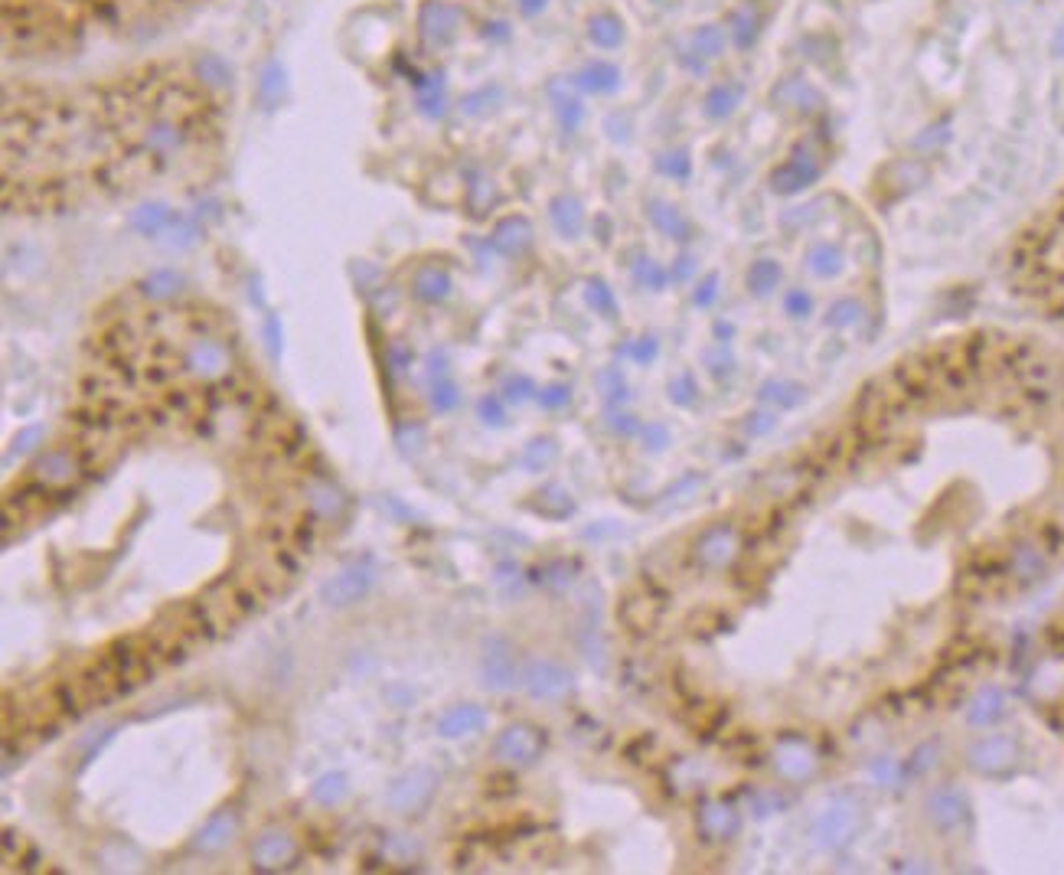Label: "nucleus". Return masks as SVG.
Here are the masks:
<instances>
[{
	"label": "nucleus",
	"instance_id": "20e7f679",
	"mask_svg": "<svg viewBox=\"0 0 1064 875\" xmlns=\"http://www.w3.org/2000/svg\"><path fill=\"white\" fill-rule=\"evenodd\" d=\"M249 856L258 872H281V869H291L301 859V843L291 830L268 827L252 840Z\"/></svg>",
	"mask_w": 1064,
	"mask_h": 875
},
{
	"label": "nucleus",
	"instance_id": "7ed1b4c3",
	"mask_svg": "<svg viewBox=\"0 0 1064 875\" xmlns=\"http://www.w3.org/2000/svg\"><path fill=\"white\" fill-rule=\"evenodd\" d=\"M542 748H546V735L536 725L513 722L493 742V758L500 764H513V768H529V764H536L542 758Z\"/></svg>",
	"mask_w": 1064,
	"mask_h": 875
},
{
	"label": "nucleus",
	"instance_id": "9b49d317",
	"mask_svg": "<svg viewBox=\"0 0 1064 875\" xmlns=\"http://www.w3.org/2000/svg\"><path fill=\"white\" fill-rule=\"evenodd\" d=\"M480 676H484L487 689H510L516 683V657L503 640H493L487 647L484 660H480Z\"/></svg>",
	"mask_w": 1064,
	"mask_h": 875
},
{
	"label": "nucleus",
	"instance_id": "8fccbe9b",
	"mask_svg": "<svg viewBox=\"0 0 1064 875\" xmlns=\"http://www.w3.org/2000/svg\"><path fill=\"white\" fill-rule=\"evenodd\" d=\"M670 399H673L676 405H692V402H696V382H692L689 373L676 376V379L670 382Z\"/></svg>",
	"mask_w": 1064,
	"mask_h": 875
},
{
	"label": "nucleus",
	"instance_id": "c85d7f7f",
	"mask_svg": "<svg viewBox=\"0 0 1064 875\" xmlns=\"http://www.w3.org/2000/svg\"><path fill=\"white\" fill-rule=\"evenodd\" d=\"M549 95H552V108H555V115H559L562 128H565V131H575V128L581 125V115H585V108H581V98H578L575 92H568L565 82H552Z\"/></svg>",
	"mask_w": 1064,
	"mask_h": 875
},
{
	"label": "nucleus",
	"instance_id": "052dcab7",
	"mask_svg": "<svg viewBox=\"0 0 1064 875\" xmlns=\"http://www.w3.org/2000/svg\"><path fill=\"white\" fill-rule=\"evenodd\" d=\"M611 425H614L617 431H621V435H634V431H637V422H634V418H630V415H614V418H611Z\"/></svg>",
	"mask_w": 1064,
	"mask_h": 875
},
{
	"label": "nucleus",
	"instance_id": "4c0bfd02",
	"mask_svg": "<svg viewBox=\"0 0 1064 875\" xmlns=\"http://www.w3.org/2000/svg\"><path fill=\"white\" fill-rule=\"evenodd\" d=\"M999 716H1002V696L996 693V689H986V693L976 696L973 709H970V722L973 725H989Z\"/></svg>",
	"mask_w": 1064,
	"mask_h": 875
},
{
	"label": "nucleus",
	"instance_id": "6e6552de",
	"mask_svg": "<svg viewBox=\"0 0 1064 875\" xmlns=\"http://www.w3.org/2000/svg\"><path fill=\"white\" fill-rule=\"evenodd\" d=\"M418 27H422V40L428 46H448L457 30H461V10H457L454 4H448V0H428V4L422 7V20H418Z\"/></svg>",
	"mask_w": 1064,
	"mask_h": 875
},
{
	"label": "nucleus",
	"instance_id": "de8ad7c7",
	"mask_svg": "<svg viewBox=\"0 0 1064 875\" xmlns=\"http://www.w3.org/2000/svg\"><path fill=\"white\" fill-rule=\"evenodd\" d=\"M598 386H601L604 399H608V402H617V399L627 396V382H624L621 373H617V369H604V373L598 376Z\"/></svg>",
	"mask_w": 1064,
	"mask_h": 875
},
{
	"label": "nucleus",
	"instance_id": "a878e982",
	"mask_svg": "<svg viewBox=\"0 0 1064 875\" xmlns=\"http://www.w3.org/2000/svg\"><path fill=\"white\" fill-rule=\"evenodd\" d=\"M588 36L598 49H617L624 43V23L611 10H601L588 20Z\"/></svg>",
	"mask_w": 1064,
	"mask_h": 875
},
{
	"label": "nucleus",
	"instance_id": "49530a36",
	"mask_svg": "<svg viewBox=\"0 0 1064 875\" xmlns=\"http://www.w3.org/2000/svg\"><path fill=\"white\" fill-rule=\"evenodd\" d=\"M477 415H480V422L490 425V428H500V425H506L503 402H500L497 396H484V399H480V402H477Z\"/></svg>",
	"mask_w": 1064,
	"mask_h": 875
},
{
	"label": "nucleus",
	"instance_id": "473e14b6",
	"mask_svg": "<svg viewBox=\"0 0 1064 875\" xmlns=\"http://www.w3.org/2000/svg\"><path fill=\"white\" fill-rule=\"evenodd\" d=\"M774 98L787 108H813L810 102H823V98L816 95V89H810L803 79H784L774 89Z\"/></svg>",
	"mask_w": 1064,
	"mask_h": 875
},
{
	"label": "nucleus",
	"instance_id": "f257e3e1",
	"mask_svg": "<svg viewBox=\"0 0 1064 875\" xmlns=\"http://www.w3.org/2000/svg\"><path fill=\"white\" fill-rule=\"evenodd\" d=\"M376 582H379L376 562H369V559L353 562L320 585V601H324L327 608H353L376 588Z\"/></svg>",
	"mask_w": 1064,
	"mask_h": 875
},
{
	"label": "nucleus",
	"instance_id": "58836bf2",
	"mask_svg": "<svg viewBox=\"0 0 1064 875\" xmlns=\"http://www.w3.org/2000/svg\"><path fill=\"white\" fill-rule=\"evenodd\" d=\"M761 399L784 405V409H794V405L803 402V386H794V382H767L761 389Z\"/></svg>",
	"mask_w": 1064,
	"mask_h": 875
},
{
	"label": "nucleus",
	"instance_id": "6ab92c4d",
	"mask_svg": "<svg viewBox=\"0 0 1064 875\" xmlns=\"http://www.w3.org/2000/svg\"><path fill=\"white\" fill-rule=\"evenodd\" d=\"M177 216H180L177 209H170L167 203H144L131 213V226L138 229L144 239H160L170 232Z\"/></svg>",
	"mask_w": 1064,
	"mask_h": 875
},
{
	"label": "nucleus",
	"instance_id": "39448f33",
	"mask_svg": "<svg viewBox=\"0 0 1064 875\" xmlns=\"http://www.w3.org/2000/svg\"><path fill=\"white\" fill-rule=\"evenodd\" d=\"M523 686L532 699L555 702V699H565L568 693H572L575 676H572V670L555 660H532L523 670Z\"/></svg>",
	"mask_w": 1064,
	"mask_h": 875
},
{
	"label": "nucleus",
	"instance_id": "13d9d810",
	"mask_svg": "<svg viewBox=\"0 0 1064 875\" xmlns=\"http://www.w3.org/2000/svg\"><path fill=\"white\" fill-rule=\"evenodd\" d=\"M386 356H389V363H392L395 373H402L405 366H412V353H408L405 347H399V343H392V347L386 350Z\"/></svg>",
	"mask_w": 1064,
	"mask_h": 875
},
{
	"label": "nucleus",
	"instance_id": "ea45409f",
	"mask_svg": "<svg viewBox=\"0 0 1064 875\" xmlns=\"http://www.w3.org/2000/svg\"><path fill=\"white\" fill-rule=\"evenodd\" d=\"M428 399H431V405H435L438 412H451V409H457V402H461V392H457V386L451 379L441 376V379L431 382Z\"/></svg>",
	"mask_w": 1064,
	"mask_h": 875
},
{
	"label": "nucleus",
	"instance_id": "c03bdc74",
	"mask_svg": "<svg viewBox=\"0 0 1064 875\" xmlns=\"http://www.w3.org/2000/svg\"><path fill=\"white\" fill-rule=\"evenodd\" d=\"M859 314H862V307H859L856 298H839L830 307V317H826V320H830V327H849V324H856Z\"/></svg>",
	"mask_w": 1064,
	"mask_h": 875
},
{
	"label": "nucleus",
	"instance_id": "0eeeda50",
	"mask_svg": "<svg viewBox=\"0 0 1064 875\" xmlns=\"http://www.w3.org/2000/svg\"><path fill=\"white\" fill-rule=\"evenodd\" d=\"M183 366L196 379H219L229 369V350L216 337H193L190 347L183 350Z\"/></svg>",
	"mask_w": 1064,
	"mask_h": 875
},
{
	"label": "nucleus",
	"instance_id": "f03ea898",
	"mask_svg": "<svg viewBox=\"0 0 1064 875\" xmlns=\"http://www.w3.org/2000/svg\"><path fill=\"white\" fill-rule=\"evenodd\" d=\"M438 784H441V778L435 768L415 764V768H408L405 774L395 778L386 800L395 813H422L431 804V797L438 794Z\"/></svg>",
	"mask_w": 1064,
	"mask_h": 875
},
{
	"label": "nucleus",
	"instance_id": "f3484780",
	"mask_svg": "<svg viewBox=\"0 0 1064 875\" xmlns=\"http://www.w3.org/2000/svg\"><path fill=\"white\" fill-rule=\"evenodd\" d=\"M493 249L503 252V255H523L529 245H532V226L529 219L523 216H506L500 219L497 226H493Z\"/></svg>",
	"mask_w": 1064,
	"mask_h": 875
},
{
	"label": "nucleus",
	"instance_id": "9d476101",
	"mask_svg": "<svg viewBox=\"0 0 1064 875\" xmlns=\"http://www.w3.org/2000/svg\"><path fill=\"white\" fill-rule=\"evenodd\" d=\"M738 552V536L732 526H712L705 529L702 539L696 542V559L705 569H725Z\"/></svg>",
	"mask_w": 1064,
	"mask_h": 875
},
{
	"label": "nucleus",
	"instance_id": "bb28decb",
	"mask_svg": "<svg viewBox=\"0 0 1064 875\" xmlns=\"http://www.w3.org/2000/svg\"><path fill=\"white\" fill-rule=\"evenodd\" d=\"M647 213H650V223L657 226L663 236H670V239H689V219L679 213L673 203L653 200Z\"/></svg>",
	"mask_w": 1064,
	"mask_h": 875
},
{
	"label": "nucleus",
	"instance_id": "2eb2a0df",
	"mask_svg": "<svg viewBox=\"0 0 1064 875\" xmlns=\"http://www.w3.org/2000/svg\"><path fill=\"white\" fill-rule=\"evenodd\" d=\"M741 830L738 813L728 804H705L699 810V833L712 843H725Z\"/></svg>",
	"mask_w": 1064,
	"mask_h": 875
},
{
	"label": "nucleus",
	"instance_id": "1a4fd4ad",
	"mask_svg": "<svg viewBox=\"0 0 1064 875\" xmlns=\"http://www.w3.org/2000/svg\"><path fill=\"white\" fill-rule=\"evenodd\" d=\"M239 827H242V823H239V813H235L232 807L213 813V817H209L203 827L196 830L193 840H190L193 853H203V856L222 853V849H226V846L235 840V836H239Z\"/></svg>",
	"mask_w": 1064,
	"mask_h": 875
},
{
	"label": "nucleus",
	"instance_id": "aec40b11",
	"mask_svg": "<svg viewBox=\"0 0 1064 875\" xmlns=\"http://www.w3.org/2000/svg\"><path fill=\"white\" fill-rule=\"evenodd\" d=\"M549 216H552V226L559 229V236H565V239H575V236H581V229H585V209H581L575 196H555Z\"/></svg>",
	"mask_w": 1064,
	"mask_h": 875
},
{
	"label": "nucleus",
	"instance_id": "dca6fc26",
	"mask_svg": "<svg viewBox=\"0 0 1064 875\" xmlns=\"http://www.w3.org/2000/svg\"><path fill=\"white\" fill-rule=\"evenodd\" d=\"M816 177H820V164L813 160V154H794L774 174V190L777 193H800L803 187H810Z\"/></svg>",
	"mask_w": 1064,
	"mask_h": 875
},
{
	"label": "nucleus",
	"instance_id": "79ce46f5",
	"mask_svg": "<svg viewBox=\"0 0 1064 875\" xmlns=\"http://www.w3.org/2000/svg\"><path fill=\"white\" fill-rule=\"evenodd\" d=\"M40 441H43V425H27V428H23L20 435L14 438V445L7 448V464L17 461V458H23V454H30L36 445H40Z\"/></svg>",
	"mask_w": 1064,
	"mask_h": 875
},
{
	"label": "nucleus",
	"instance_id": "cd10ccee",
	"mask_svg": "<svg viewBox=\"0 0 1064 875\" xmlns=\"http://www.w3.org/2000/svg\"><path fill=\"white\" fill-rule=\"evenodd\" d=\"M183 285H187V281H183V275H177V271L157 268L141 281V294L151 301H173L183 291Z\"/></svg>",
	"mask_w": 1064,
	"mask_h": 875
},
{
	"label": "nucleus",
	"instance_id": "0e129e2a",
	"mask_svg": "<svg viewBox=\"0 0 1064 875\" xmlns=\"http://www.w3.org/2000/svg\"><path fill=\"white\" fill-rule=\"evenodd\" d=\"M679 262H683V265H676L673 275H676L679 281H683V278H689V271H692V258H679Z\"/></svg>",
	"mask_w": 1064,
	"mask_h": 875
},
{
	"label": "nucleus",
	"instance_id": "423d86ee",
	"mask_svg": "<svg viewBox=\"0 0 1064 875\" xmlns=\"http://www.w3.org/2000/svg\"><path fill=\"white\" fill-rule=\"evenodd\" d=\"M859 823H862L859 807L852 804L849 797H836L833 804H826L820 817H816V836H820L823 846L839 849V846L852 843V836L859 833Z\"/></svg>",
	"mask_w": 1064,
	"mask_h": 875
},
{
	"label": "nucleus",
	"instance_id": "ddd939ff",
	"mask_svg": "<svg viewBox=\"0 0 1064 875\" xmlns=\"http://www.w3.org/2000/svg\"><path fill=\"white\" fill-rule=\"evenodd\" d=\"M412 294L422 304H438L451 294V275L448 268L438 265V262H425L415 268L412 275Z\"/></svg>",
	"mask_w": 1064,
	"mask_h": 875
},
{
	"label": "nucleus",
	"instance_id": "4d7b16f0",
	"mask_svg": "<svg viewBox=\"0 0 1064 875\" xmlns=\"http://www.w3.org/2000/svg\"><path fill=\"white\" fill-rule=\"evenodd\" d=\"M630 353H634V360H637V363H650L653 356H657V340L643 337L640 343H634V347H630Z\"/></svg>",
	"mask_w": 1064,
	"mask_h": 875
},
{
	"label": "nucleus",
	"instance_id": "393cba45",
	"mask_svg": "<svg viewBox=\"0 0 1064 875\" xmlns=\"http://www.w3.org/2000/svg\"><path fill=\"white\" fill-rule=\"evenodd\" d=\"M578 89L585 92H595V95H608L617 89V82H621V72H617L614 63H604V59H598V63H591L578 72Z\"/></svg>",
	"mask_w": 1064,
	"mask_h": 875
},
{
	"label": "nucleus",
	"instance_id": "37998d69",
	"mask_svg": "<svg viewBox=\"0 0 1064 875\" xmlns=\"http://www.w3.org/2000/svg\"><path fill=\"white\" fill-rule=\"evenodd\" d=\"M634 278L640 281L643 288H650V291H660V288L666 285V271H663L657 262H653V258H640V262L634 265Z\"/></svg>",
	"mask_w": 1064,
	"mask_h": 875
},
{
	"label": "nucleus",
	"instance_id": "a18cd8bd",
	"mask_svg": "<svg viewBox=\"0 0 1064 875\" xmlns=\"http://www.w3.org/2000/svg\"><path fill=\"white\" fill-rule=\"evenodd\" d=\"M657 167H660V174L673 177V180H686V177H689V170H692V164H689V154H686V151H670V154H663V157L657 160Z\"/></svg>",
	"mask_w": 1064,
	"mask_h": 875
},
{
	"label": "nucleus",
	"instance_id": "864d4df0",
	"mask_svg": "<svg viewBox=\"0 0 1064 875\" xmlns=\"http://www.w3.org/2000/svg\"><path fill=\"white\" fill-rule=\"evenodd\" d=\"M539 402L546 405V409H562V405L572 402V389L562 386V382H559V386L542 389V392H539Z\"/></svg>",
	"mask_w": 1064,
	"mask_h": 875
},
{
	"label": "nucleus",
	"instance_id": "603ef678",
	"mask_svg": "<svg viewBox=\"0 0 1064 875\" xmlns=\"http://www.w3.org/2000/svg\"><path fill=\"white\" fill-rule=\"evenodd\" d=\"M640 431H643V441H647L650 451H663L666 445H670V431H666V425H660V422L643 425Z\"/></svg>",
	"mask_w": 1064,
	"mask_h": 875
},
{
	"label": "nucleus",
	"instance_id": "f8f14e48",
	"mask_svg": "<svg viewBox=\"0 0 1064 875\" xmlns=\"http://www.w3.org/2000/svg\"><path fill=\"white\" fill-rule=\"evenodd\" d=\"M484 729H487V712L480 706H474V702L451 706L438 719V735H444V738H464V735H477Z\"/></svg>",
	"mask_w": 1064,
	"mask_h": 875
},
{
	"label": "nucleus",
	"instance_id": "5fc2aeb1",
	"mask_svg": "<svg viewBox=\"0 0 1064 875\" xmlns=\"http://www.w3.org/2000/svg\"><path fill=\"white\" fill-rule=\"evenodd\" d=\"M503 392H506V399H513V402H526V399L532 396V392H536V386H532V382H529L526 376H513V379H506Z\"/></svg>",
	"mask_w": 1064,
	"mask_h": 875
},
{
	"label": "nucleus",
	"instance_id": "e2e57ef3",
	"mask_svg": "<svg viewBox=\"0 0 1064 875\" xmlns=\"http://www.w3.org/2000/svg\"><path fill=\"white\" fill-rule=\"evenodd\" d=\"M386 696L389 699H399V709H405V706H412V693H408V689H386Z\"/></svg>",
	"mask_w": 1064,
	"mask_h": 875
},
{
	"label": "nucleus",
	"instance_id": "2f4dec72",
	"mask_svg": "<svg viewBox=\"0 0 1064 875\" xmlns=\"http://www.w3.org/2000/svg\"><path fill=\"white\" fill-rule=\"evenodd\" d=\"M807 265L816 278H833L839 268H843V252L836 249V245L830 242H820L813 245V249L807 252Z\"/></svg>",
	"mask_w": 1064,
	"mask_h": 875
},
{
	"label": "nucleus",
	"instance_id": "c756f323",
	"mask_svg": "<svg viewBox=\"0 0 1064 875\" xmlns=\"http://www.w3.org/2000/svg\"><path fill=\"white\" fill-rule=\"evenodd\" d=\"M777 768H781L784 778H794V781L807 778V774L813 771V751L800 742H790L777 751Z\"/></svg>",
	"mask_w": 1064,
	"mask_h": 875
},
{
	"label": "nucleus",
	"instance_id": "7c9ffc66",
	"mask_svg": "<svg viewBox=\"0 0 1064 875\" xmlns=\"http://www.w3.org/2000/svg\"><path fill=\"white\" fill-rule=\"evenodd\" d=\"M728 33H732V43L738 49H751L754 40H758V14H754L751 7H738L732 10V17H728Z\"/></svg>",
	"mask_w": 1064,
	"mask_h": 875
},
{
	"label": "nucleus",
	"instance_id": "72a5a7b5",
	"mask_svg": "<svg viewBox=\"0 0 1064 875\" xmlns=\"http://www.w3.org/2000/svg\"><path fill=\"white\" fill-rule=\"evenodd\" d=\"M777 285H781V265L771 262V258H758L748 268V288L754 294H771Z\"/></svg>",
	"mask_w": 1064,
	"mask_h": 875
},
{
	"label": "nucleus",
	"instance_id": "4be33fe9",
	"mask_svg": "<svg viewBox=\"0 0 1064 875\" xmlns=\"http://www.w3.org/2000/svg\"><path fill=\"white\" fill-rule=\"evenodd\" d=\"M307 503H311V510L320 516V520H337V516H343V510H346V497L333 484H327V480H314V484L307 487Z\"/></svg>",
	"mask_w": 1064,
	"mask_h": 875
},
{
	"label": "nucleus",
	"instance_id": "bf43d9fd",
	"mask_svg": "<svg viewBox=\"0 0 1064 875\" xmlns=\"http://www.w3.org/2000/svg\"><path fill=\"white\" fill-rule=\"evenodd\" d=\"M513 4H516V10L523 17H536V14H542V10L549 7V0H513Z\"/></svg>",
	"mask_w": 1064,
	"mask_h": 875
},
{
	"label": "nucleus",
	"instance_id": "5701e85b",
	"mask_svg": "<svg viewBox=\"0 0 1064 875\" xmlns=\"http://www.w3.org/2000/svg\"><path fill=\"white\" fill-rule=\"evenodd\" d=\"M350 797V778L343 771H327L311 784V800L320 807H337Z\"/></svg>",
	"mask_w": 1064,
	"mask_h": 875
},
{
	"label": "nucleus",
	"instance_id": "09e8293b",
	"mask_svg": "<svg viewBox=\"0 0 1064 875\" xmlns=\"http://www.w3.org/2000/svg\"><path fill=\"white\" fill-rule=\"evenodd\" d=\"M784 311H787L790 317H807V314L813 311V298H810V294L803 291V288H790V291L784 294Z\"/></svg>",
	"mask_w": 1064,
	"mask_h": 875
},
{
	"label": "nucleus",
	"instance_id": "c9c22d12",
	"mask_svg": "<svg viewBox=\"0 0 1064 875\" xmlns=\"http://www.w3.org/2000/svg\"><path fill=\"white\" fill-rule=\"evenodd\" d=\"M927 813H931L940 827H954L957 820H963V800L957 794H950V791L934 794L931 804H927Z\"/></svg>",
	"mask_w": 1064,
	"mask_h": 875
},
{
	"label": "nucleus",
	"instance_id": "4468645a",
	"mask_svg": "<svg viewBox=\"0 0 1064 875\" xmlns=\"http://www.w3.org/2000/svg\"><path fill=\"white\" fill-rule=\"evenodd\" d=\"M33 474H36V480H40V484H46V487H66V484H72V480H76L79 461H76V454H72L69 448H56V451H49L46 458L36 461Z\"/></svg>",
	"mask_w": 1064,
	"mask_h": 875
},
{
	"label": "nucleus",
	"instance_id": "f704fd0d",
	"mask_svg": "<svg viewBox=\"0 0 1064 875\" xmlns=\"http://www.w3.org/2000/svg\"><path fill=\"white\" fill-rule=\"evenodd\" d=\"M722 49H725V30L715 27V23H705V27L692 33V53H696L699 59L722 56Z\"/></svg>",
	"mask_w": 1064,
	"mask_h": 875
},
{
	"label": "nucleus",
	"instance_id": "e433bc0d",
	"mask_svg": "<svg viewBox=\"0 0 1064 875\" xmlns=\"http://www.w3.org/2000/svg\"><path fill=\"white\" fill-rule=\"evenodd\" d=\"M555 454H559V448H555L552 438H536V441H529V445H526L523 458H519V461H523L526 471H546V467L555 461Z\"/></svg>",
	"mask_w": 1064,
	"mask_h": 875
},
{
	"label": "nucleus",
	"instance_id": "412c9836",
	"mask_svg": "<svg viewBox=\"0 0 1064 875\" xmlns=\"http://www.w3.org/2000/svg\"><path fill=\"white\" fill-rule=\"evenodd\" d=\"M1016 761V748L1006 738H993V742H983L970 751V764L980 771H1002Z\"/></svg>",
	"mask_w": 1064,
	"mask_h": 875
},
{
	"label": "nucleus",
	"instance_id": "3c124183",
	"mask_svg": "<svg viewBox=\"0 0 1064 875\" xmlns=\"http://www.w3.org/2000/svg\"><path fill=\"white\" fill-rule=\"evenodd\" d=\"M497 98H500V89H480V92H474V95L464 98V112H467V115H484L487 108H490V105H484V102H497Z\"/></svg>",
	"mask_w": 1064,
	"mask_h": 875
},
{
	"label": "nucleus",
	"instance_id": "a19ab883",
	"mask_svg": "<svg viewBox=\"0 0 1064 875\" xmlns=\"http://www.w3.org/2000/svg\"><path fill=\"white\" fill-rule=\"evenodd\" d=\"M585 298H588V304L595 307V311H601L604 317H614V314H617V301H614V294H611L608 285H604V281H588Z\"/></svg>",
	"mask_w": 1064,
	"mask_h": 875
},
{
	"label": "nucleus",
	"instance_id": "b1692460",
	"mask_svg": "<svg viewBox=\"0 0 1064 875\" xmlns=\"http://www.w3.org/2000/svg\"><path fill=\"white\" fill-rule=\"evenodd\" d=\"M741 85H732V82H719L712 85L709 95H705V115H709L712 121H725L735 115V108L741 105Z\"/></svg>",
	"mask_w": 1064,
	"mask_h": 875
},
{
	"label": "nucleus",
	"instance_id": "680f3d73",
	"mask_svg": "<svg viewBox=\"0 0 1064 875\" xmlns=\"http://www.w3.org/2000/svg\"><path fill=\"white\" fill-rule=\"evenodd\" d=\"M1051 53H1055L1058 59H1064V20L1058 23L1055 36H1051Z\"/></svg>",
	"mask_w": 1064,
	"mask_h": 875
},
{
	"label": "nucleus",
	"instance_id": "a211bd4d",
	"mask_svg": "<svg viewBox=\"0 0 1064 875\" xmlns=\"http://www.w3.org/2000/svg\"><path fill=\"white\" fill-rule=\"evenodd\" d=\"M193 82L200 85L203 92H222V89H232V66L226 63L222 56L216 53H200L193 59Z\"/></svg>",
	"mask_w": 1064,
	"mask_h": 875
},
{
	"label": "nucleus",
	"instance_id": "6e6d98bb",
	"mask_svg": "<svg viewBox=\"0 0 1064 875\" xmlns=\"http://www.w3.org/2000/svg\"><path fill=\"white\" fill-rule=\"evenodd\" d=\"M715 285H719V275H709L702 281V285L696 288V304L699 307H709L715 301Z\"/></svg>",
	"mask_w": 1064,
	"mask_h": 875
}]
</instances>
